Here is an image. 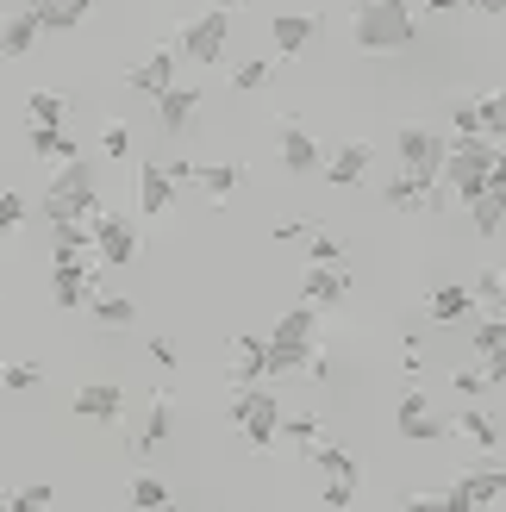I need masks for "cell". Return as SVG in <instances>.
<instances>
[{"instance_id": "c3c4849f", "label": "cell", "mask_w": 506, "mask_h": 512, "mask_svg": "<svg viewBox=\"0 0 506 512\" xmlns=\"http://www.w3.org/2000/svg\"><path fill=\"white\" fill-rule=\"evenodd\" d=\"M400 512H444V494H407Z\"/></svg>"}, {"instance_id": "8992f818", "label": "cell", "mask_w": 506, "mask_h": 512, "mask_svg": "<svg viewBox=\"0 0 506 512\" xmlns=\"http://www.w3.org/2000/svg\"><path fill=\"white\" fill-rule=\"evenodd\" d=\"M394 157H400V169H407L413 182L432 188L438 169H444V132H432V125H400V132H394Z\"/></svg>"}, {"instance_id": "bcb514c9", "label": "cell", "mask_w": 506, "mask_h": 512, "mask_svg": "<svg viewBox=\"0 0 506 512\" xmlns=\"http://www.w3.org/2000/svg\"><path fill=\"white\" fill-rule=\"evenodd\" d=\"M144 356H150V363H157V369H175V363H182L169 338H150V344H144Z\"/></svg>"}, {"instance_id": "ba28073f", "label": "cell", "mask_w": 506, "mask_h": 512, "mask_svg": "<svg viewBox=\"0 0 506 512\" xmlns=\"http://www.w3.org/2000/svg\"><path fill=\"white\" fill-rule=\"evenodd\" d=\"M50 294H57V306H69V313H88V306L107 294V269L94 263H50Z\"/></svg>"}, {"instance_id": "f546056e", "label": "cell", "mask_w": 506, "mask_h": 512, "mask_svg": "<svg viewBox=\"0 0 506 512\" xmlns=\"http://www.w3.org/2000/svg\"><path fill=\"white\" fill-rule=\"evenodd\" d=\"M313 438H325L319 413H288V406H282V425H275V444H294V450H307Z\"/></svg>"}, {"instance_id": "e575fe53", "label": "cell", "mask_w": 506, "mask_h": 512, "mask_svg": "<svg viewBox=\"0 0 506 512\" xmlns=\"http://www.w3.org/2000/svg\"><path fill=\"white\" fill-rule=\"evenodd\" d=\"M94 157H132V125L107 119V125H100V138H94Z\"/></svg>"}, {"instance_id": "816d5d0a", "label": "cell", "mask_w": 506, "mask_h": 512, "mask_svg": "<svg viewBox=\"0 0 506 512\" xmlns=\"http://www.w3.org/2000/svg\"><path fill=\"white\" fill-rule=\"evenodd\" d=\"M463 0H425V13H457Z\"/></svg>"}, {"instance_id": "9c48e42d", "label": "cell", "mask_w": 506, "mask_h": 512, "mask_svg": "<svg viewBox=\"0 0 506 512\" xmlns=\"http://www.w3.org/2000/svg\"><path fill=\"white\" fill-rule=\"evenodd\" d=\"M500 163V144L482 132H463V138H444V169L438 182H463V175H488Z\"/></svg>"}, {"instance_id": "52a82bcc", "label": "cell", "mask_w": 506, "mask_h": 512, "mask_svg": "<svg viewBox=\"0 0 506 512\" xmlns=\"http://www.w3.org/2000/svg\"><path fill=\"white\" fill-rule=\"evenodd\" d=\"M225 38H232V13H219V7H207L200 19H188L182 25V44H175V57H194L200 69H213V63H225Z\"/></svg>"}, {"instance_id": "6da1fadb", "label": "cell", "mask_w": 506, "mask_h": 512, "mask_svg": "<svg viewBox=\"0 0 506 512\" xmlns=\"http://www.w3.org/2000/svg\"><path fill=\"white\" fill-rule=\"evenodd\" d=\"M313 350H319V313L300 300V306H288V313L275 319V331L263 338V381H288V375H300Z\"/></svg>"}, {"instance_id": "44dd1931", "label": "cell", "mask_w": 506, "mask_h": 512, "mask_svg": "<svg viewBox=\"0 0 506 512\" xmlns=\"http://www.w3.org/2000/svg\"><path fill=\"white\" fill-rule=\"evenodd\" d=\"M313 32H319L313 13H275V19H269V44H275V57H288V63L313 44Z\"/></svg>"}, {"instance_id": "ac0fdd59", "label": "cell", "mask_w": 506, "mask_h": 512, "mask_svg": "<svg viewBox=\"0 0 506 512\" xmlns=\"http://www.w3.org/2000/svg\"><path fill=\"white\" fill-rule=\"evenodd\" d=\"M319 163H325L319 138H313L300 119H282V169H288V175H313Z\"/></svg>"}, {"instance_id": "30bf717a", "label": "cell", "mask_w": 506, "mask_h": 512, "mask_svg": "<svg viewBox=\"0 0 506 512\" xmlns=\"http://www.w3.org/2000/svg\"><path fill=\"white\" fill-rule=\"evenodd\" d=\"M394 431H400L407 444H438V438H450V419H444L425 394H400V400H394Z\"/></svg>"}, {"instance_id": "9f6ffc18", "label": "cell", "mask_w": 506, "mask_h": 512, "mask_svg": "<svg viewBox=\"0 0 506 512\" xmlns=\"http://www.w3.org/2000/svg\"><path fill=\"white\" fill-rule=\"evenodd\" d=\"M0 512H7V500H0Z\"/></svg>"}, {"instance_id": "83f0119b", "label": "cell", "mask_w": 506, "mask_h": 512, "mask_svg": "<svg viewBox=\"0 0 506 512\" xmlns=\"http://www.w3.org/2000/svg\"><path fill=\"white\" fill-rule=\"evenodd\" d=\"M57 244H50V263H88L94 256V238H88V219L82 225H50Z\"/></svg>"}, {"instance_id": "7402d4cb", "label": "cell", "mask_w": 506, "mask_h": 512, "mask_svg": "<svg viewBox=\"0 0 506 512\" xmlns=\"http://www.w3.org/2000/svg\"><path fill=\"white\" fill-rule=\"evenodd\" d=\"M38 38L44 32H38V19L25 13V7H0V57H7V63H19Z\"/></svg>"}, {"instance_id": "277c9868", "label": "cell", "mask_w": 506, "mask_h": 512, "mask_svg": "<svg viewBox=\"0 0 506 512\" xmlns=\"http://www.w3.org/2000/svg\"><path fill=\"white\" fill-rule=\"evenodd\" d=\"M232 425H238V438L250 450H275V425H282V400H275L269 388H232Z\"/></svg>"}, {"instance_id": "6f0895ef", "label": "cell", "mask_w": 506, "mask_h": 512, "mask_svg": "<svg viewBox=\"0 0 506 512\" xmlns=\"http://www.w3.org/2000/svg\"><path fill=\"white\" fill-rule=\"evenodd\" d=\"M350 512H363V506H350Z\"/></svg>"}, {"instance_id": "f907efd6", "label": "cell", "mask_w": 506, "mask_h": 512, "mask_svg": "<svg viewBox=\"0 0 506 512\" xmlns=\"http://www.w3.org/2000/svg\"><path fill=\"white\" fill-rule=\"evenodd\" d=\"M463 7H469V13H482V19H500L506 0H463Z\"/></svg>"}, {"instance_id": "ffe728a7", "label": "cell", "mask_w": 506, "mask_h": 512, "mask_svg": "<svg viewBox=\"0 0 506 512\" xmlns=\"http://www.w3.org/2000/svg\"><path fill=\"white\" fill-rule=\"evenodd\" d=\"M200 107H207V100H200V88L175 82V88H163V94H157V125L175 138V132H188V125H194V113H200Z\"/></svg>"}, {"instance_id": "3957f363", "label": "cell", "mask_w": 506, "mask_h": 512, "mask_svg": "<svg viewBox=\"0 0 506 512\" xmlns=\"http://www.w3.org/2000/svg\"><path fill=\"white\" fill-rule=\"evenodd\" d=\"M350 38H357V50H407L419 38L413 0H369V7H350Z\"/></svg>"}, {"instance_id": "7c38bea8", "label": "cell", "mask_w": 506, "mask_h": 512, "mask_svg": "<svg viewBox=\"0 0 506 512\" xmlns=\"http://www.w3.org/2000/svg\"><path fill=\"white\" fill-rule=\"evenodd\" d=\"M69 413L88 419V425H119L125 388H119V381H82V388H75V400H69Z\"/></svg>"}, {"instance_id": "8d00e7d4", "label": "cell", "mask_w": 506, "mask_h": 512, "mask_svg": "<svg viewBox=\"0 0 506 512\" xmlns=\"http://www.w3.org/2000/svg\"><path fill=\"white\" fill-rule=\"evenodd\" d=\"M469 294H475V306H488V313H500V294H506V275H500V263H488L482 275L469 281Z\"/></svg>"}, {"instance_id": "4316f807", "label": "cell", "mask_w": 506, "mask_h": 512, "mask_svg": "<svg viewBox=\"0 0 506 512\" xmlns=\"http://www.w3.org/2000/svg\"><path fill=\"white\" fill-rule=\"evenodd\" d=\"M88 13H94V0H44L32 19H38V32H75Z\"/></svg>"}, {"instance_id": "8fae6325", "label": "cell", "mask_w": 506, "mask_h": 512, "mask_svg": "<svg viewBox=\"0 0 506 512\" xmlns=\"http://www.w3.org/2000/svg\"><path fill=\"white\" fill-rule=\"evenodd\" d=\"M344 294H350V263H307V275H300V300H307L313 313L344 306Z\"/></svg>"}, {"instance_id": "e0dca14e", "label": "cell", "mask_w": 506, "mask_h": 512, "mask_svg": "<svg viewBox=\"0 0 506 512\" xmlns=\"http://www.w3.org/2000/svg\"><path fill=\"white\" fill-rule=\"evenodd\" d=\"M169 438H175V400H169V394H150V406H144V425H138L132 450H138V456H157Z\"/></svg>"}, {"instance_id": "74e56055", "label": "cell", "mask_w": 506, "mask_h": 512, "mask_svg": "<svg viewBox=\"0 0 506 512\" xmlns=\"http://www.w3.org/2000/svg\"><path fill=\"white\" fill-rule=\"evenodd\" d=\"M269 75H275V57H250V63L232 69V88L238 94H257V88H269Z\"/></svg>"}, {"instance_id": "9a60e30c", "label": "cell", "mask_w": 506, "mask_h": 512, "mask_svg": "<svg viewBox=\"0 0 506 512\" xmlns=\"http://www.w3.org/2000/svg\"><path fill=\"white\" fill-rule=\"evenodd\" d=\"M369 163H375V144H369V138H350V144H338L332 157L319 163V175H325L332 188H357L363 175H369Z\"/></svg>"}, {"instance_id": "f35d334b", "label": "cell", "mask_w": 506, "mask_h": 512, "mask_svg": "<svg viewBox=\"0 0 506 512\" xmlns=\"http://www.w3.org/2000/svg\"><path fill=\"white\" fill-rule=\"evenodd\" d=\"M50 500H57L50 481H25L19 494H7V512H50Z\"/></svg>"}, {"instance_id": "603a6c76", "label": "cell", "mask_w": 506, "mask_h": 512, "mask_svg": "<svg viewBox=\"0 0 506 512\" xmlns=\"http://www.w3.org/2000/svg\"><path fill=\"white\" fill-rule=\"evenodd\" d=\"M225 356H232V363H225V381H232V388H250V381H263V338H257V331H238Z\"/></svg>"}, {"instance_id": "5bb4252c", "label": "cell", "mask_w": 506, "mask_h": 512, "mask_svg": "<svg viewBox=\"0 0 506 512\" xmlns=\"http://www.w3.org/2000/svg\"><path fill=\"white\" fill-rule=\"evenodd\" d=\"M175 82H182V57H175V50H150L144 63L125 69V88H132V94H150V100H157L163 88H175Z\"/></svg>"}, {"instance_id": "681fc988", "label": "cell", "mask_w": 506, "mask_h": 512, "mask_svg": "<svg viewBox=\"0 0 506 512\" xmlns=\"http://www.w3.org/2000/svg\"><path fill=\"white\" fill-rule=\"evenodd\" d=\"M163 175H169V182H175V188H182V182H188V175H194V163H188V157H169V163H163Z\"/></svg>"}, {"instance_id": "1f68e13d", "label": "cell", "mask_w": 506, "mask_h": 512, "mask_svg": "<svg viewBox=\"0 0 506 512\" xmlns=\"http://www.w3.org/2000/svg\"><path fill=\"white\" fill-rule=\"evenodd\" d=\"M469 350H475V363L500 356V350H506V319H500V313H482V319H475V331H469Z\"/></svg>"}, {"instance_id": "5b68a950", "label": "cell", "mask_w": 506, "mask_h": 512, "mask_svg": "<svg viewBox=\"0 0 506 512\" xmlns=\"http://www.w3.org/2000/svg\"><path fill=\"white\" fill-rule=\"evenodd\" d=\"M88 238H94V263L100 269H125L138 256V225L125 219L119 207H107V200L88 213Z\"/></svg>"}, {"instance_id": "ab89813d", "label": "cell", "mask_w": 506, "mask_h": 512, "mask_svg": "<svg viewBox=\"0 0 506 512\" xmlns=\"http://www.w3.org/2000/svg\"><path fill=\"white\" fill-rule=\"evenodd\" d=\"M25 219H32V200H25L19 188H7V194H0V238H13Z\"/></svg>"}, {"instance_id": "d6a6232c", "label": "cell", "mask_w": 506, "mask_h": 512, "mask_svg": "<svg viewBox=\"0 0 506 512\" xmlns=\"http://www.w3.org/2000/svg\"><path fill=\"white\" fill-rule=\"evenodd\" d=\"M382 200H388V207H394V213H425V182H413V175H407V169H400V175H394V182L382 188Z\"/></svg>"}, {"instance_id": "4fadbf2b", "label": "cell", "mask_w": 506, "mask_h": 512, "mask_svg": "<svg viewBox=\"0 0 506 512\" xmlns=\"http://www.w3.org/2000/svg\"><path fill=\"white\" fill-rule=\"evenodd\" d=\"M450 438H463L475 456H500V419L488 406H457L450 413Z\"/></svg>"}, {"instance_id": "4dcf8cb0", "label": "cell", "mask_w": 506, "mask_h": 512, "mask_svg": "<svg viewBox=\"0 0 506 512\" xmlns=\"http://www.w3.org/2000/svg\"><path fill=\"white\" fill-rule=\"evenodd\" d=\"M469 119H475V132H482V138L500 144V132H506V100H500V88L494 94H475L469 100Z\"/></svg>"}, {"instance_id": "b9f144b4", "label": "cell", "mask_w": 506, "mask_h": 512, "mask_svg": "<svg viewBox=\"0 0 506 512\" xmlns=\"http://www.w3.org/2000/svg\"><path fill=\"white\" fill-rule=\"evenodd\" d=\"M319 506H325V512H350V506H357V481H344V475H325Z\"/></svg>"}, {"instance_id": "7dc6e473", "label": "cell", "mask_w": 506, "mask_h": 512, "mask_svg": "<svg viewBox=\"0 0 506 512\" xmlns=\"http://www.w3.org/2000/svg\"><path fill=\"white\" fill-rule=\"evenodd\" d=\"M275 244H294V238H307V219H275Z\"/></svg>"}, {"instance_id": "f5cc1de1", "label": "cell", "mask_w": 506, "mask_h": 512, "mask_svg": "<svg viewBox=\"0 0 506 512\" xmlns=\"http://www.w3.org/2000/svg\"><path fill=\"white\" fill-rule=\"evenodd\" d=\"M213 7H219V13H232V7H250V0H213Z\"/></svg>"}, {"instance_id": "60d3db41", "label": "cell", "mask_w": 506, "mask_h": 512, "mask_svg": "<svg viewBox=\"0 0 506 512\" xmlns=\"http://www.w3.org/2000/svg\"><path fill=\"white\" fill-rule=\"evenodd\" d=\"M163 500H169V481H163V475H150V469H144V475L132 481V506H138V512H157Z\"/></svg>"}, {"instance_id": "7bdbcfd3", "label": "cell", "mask_w": 506, "mask_h": 512, "mask_svg": "<svg viewBox=\"0 0 506 512\" xmlns=\"http://www.w3.org/2000/svg\"><path fill=\"white\" fill-rule=\"evenodd\" d=\"M307 263H350V250L332 232H307Z\"/></svg>"}, {"instance_id": "2e32d148", "label": "cell", "mask_w": 506, "mask_h": 512, "mask_svg": "<svg viewBox=\"0 0 506 512\" xmlns=\"http://www.w3.org/2000/svg\"><path fill=\"white\" fill-rule=\"evenodd\" d=\"M132 194H138L144 219H163V213L175 207V182L163 175V163H157V157H144V163H138V175H132Z\"/></svg>"}, {"instance_id": "cb8c5ba5", "label": "cell", "mask_w": 506, "mask_h": 512, "mask_svg": "<svg viewBox=\"0 0 506 512\" xmlns=\"http://www.w3.org/2000/svg\"><path fill=\"white\" fill-rule=\"evenodd\" d=\"M469 313H475V294L463 288V281H444V288L425 294V319L432 325H463Z\"/></svg>"}, {"instance_id": "11a10c76", "label": "cell", "mask_w": 506, "mask_h": 512, "mask_svg": "<svg viewBox=\"0 0 506 512\" xmlns=\"http://www.w3.org/2000/svg\"><path fill=\"white\" fill-rule=\"evenodd\" d=\"M350 7H369V0H350Z\"/></svg>"}, {"instance_id": "484cf974", "label": "cell", "mask_w": 506, "mask_h": 512, "mask_svg": "<svg viewBox=\"0 0 506 512\" xmlns=\"http://www.w3.org/2000/svg\"><path fill=\"white\" fill-rule=\"evenodd\" d=\"M300 456H307V463H313L319 475H344V481H363V469H357V456H350L344 444H332V438H313V444L300 450Z\"/></svg>"}, {"instance_id": "f6af8a7d", "label": "cell", "mask_w": 506, "mask_h": 512, "mask_svg": "<svg viewBox=\"0 0 506 512\" xmlns=\"http://www.w3.org/2000/svg\"><path fill=\"white\" fill-rule=\"evenodd\" d=\"M450 388H457L463 400H482V394H488V369H482V363H475V369H457V375H450Z\"/></svg>"}, {"instance_id": "f1b7e54d", "label": "cell", "mask_w": 506, "mask_h": 512, "mask_svg": "<svg viewBox=\"0 0 506 512\" xmlns=\"http://www.w3.org/2000/svg\"><path fill=\"white\" fill-rule=\"evenodd\" d=\"M63 119H69V94H57V88L25 94V125H63Z\"/></svg>"}, {"instance_id": "d590c367", "label": "cell", "mask_w": 506, "mask_h": 512, "mask_svg": "<svg viewBox=\"0 0 506 512\" xmlns=\"http://www.w3.org/2000/svg\"><path fill=\"white\" fill-rule=\"evenodd\" d=\"M469 219H475V232H482V238L494 244V238H500V225H506L500 194H488V200H469Z\"/></svg>"}, {"instance_id": "d6986e66", "label": "cell", "mask_w": 506, "mask_h": 512, "mask_svg": "<svg viewBox=\"0 0 506 512\" xmlns=\"http://www.w3.org/2000/svg\"><path fill=\"white\" fill-rule=\"evenodd\" d=\"M188 182H194L200 194H207L213 207H225V200H232V194L250 182V169H244V163H194V175H188Z\"/></svg>"}, {"instance_id": "ee69618b", "label": "cell", "mask_w": 506, "mask_h": 512, "mask_svg": "<svg viewBox=\"0 0 506 512\" xmlns=\"http://www.w3.org/2000/svg\"><path fill=\"white\" fill-rule=\"evenodd\" d=\"M38 381H44L38 363H0V388L7 394H25V388H38Z\"/></svg>"}, {"instance_id": "836d02e7", "label": "cell", "mask_w": 506, "mask_h": 512, "mask_svg": "<svg viewBox=\"0 0 506 512\" xmlns=\"http://www.w3.org/2000/svg\"><path fill=\"white\" fill-rule=\"evenodd\" d=\"M88 313H94V325H107V331H125V325L138 319V306L125 300V294H100V300L88 306Z\"/></svg>"}, {"instance_id": "d4e9b609", "label": "cell", "mask_w": 506, "mask_h": 512, "mask_svg": "<svg viewBox=\"0 0 506 512\" xmlns=\"http://www.w3.org/2000/svg\"><path fill=\"white\" fill-rule=\"evenodd\" d=\"M25 138H32V157H38V163H50V169L69 163L75 150H82V138H75L69 125H25Z\"/></svg>"}, {"instance_id": "db71d44e", "label": "cell", "mask_w": 506, "mask_h": 512, "mask_svg": "<svg viewBox=\"0 0 506 512\" xmlns=\"http://www.w3.org/2000/svg\"><path fill=\"white\" fill-rule=\"evenodd\" d=\"M157 512H194V506H175V500H163V506H157Z\"/></svg>"}, {"instance_id": "7a4b0ae2", "label": "cell", "mask_w": 506, "mask_h": 512, "mask_svg": "<svg viewBox=\"0 0 506 512\" xmlns=\"http://www.w3.org/2000/svg\"><path fill=\"white\" fill-rule=\"evenodd\" d=\"M94 169H100V157H82V150H75L69 163H57V175H50L44 182V219L50 225H82L94 207H100V188H94Z\"/></svg>"}]
</instances>
